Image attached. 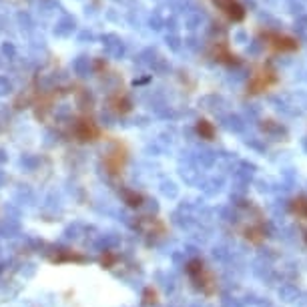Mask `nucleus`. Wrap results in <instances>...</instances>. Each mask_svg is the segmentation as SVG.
<instances>
[{
	"instance_id": "obj_2",
	"label": "nucleus",
	"mask_w": 307,
	"mask_h": 307,
	"mask_svg": "<svg viewBox=\"0 0 307 307\" xmlns=\"http://www.w3.org/2000/svg\"><path fill=\"white\" fill-rule=\"evenodd\" d=\"M275 83H277L275 72L271 71V69H261V71L255 74L253 83H251V89H253V93H263V91H269Z\"/></svg>"
},
{
	"instance_id": "obj_1",
	"label": "nucleus",
	"mask_w": 307,
	"mask_h": 307,
	"mask_svg": "<svg viewBox=\"0 0 307 307\" xmlns=\"http://www.w3.org/2000/svg\"><path fill=\"white\" fill-rule=\"evenodd\" d=\"M265 43L275 52H295L299 48L297 38H293L289 34H279V32H267L265 34Z\"/></svg>"
},
{
	"instance_id": "obj_3",
	"label": "nucleus",
	"mask_w": 307,
	"mask_h": 307,
	"mask_svg": "<svg viewBox=\"0 0 307 307\" xmlns=\"http://www.w3.org/2000/svg\"><path fill=\"white\" fill-rule=\"evenodd\" d=\"M215 4L231 18V21H241L245 16V10L243 6L237 2V0H215Z\"/></svg>"
},
{
	"instance_id": "obj_4",
	"label": "nucleus",
	"mask_w": 307,
	"mask_h": 307,
	"mask_svg": "<svg viewBox=\"0 0 307 307\" xmlns=\"http://www.w3.org/2000/svg\"><path fill=\"white\" fill-rule=\"evenodd\" d=\"M291 213L307 223V197H297L291 201Z\"/></svg>"
},
{
	"instance_id": "obj_5",
	"label": "nucleus",
	"mask_w": 307,
	"mask_h": 307,
	"mask_svg": "<svg viewBox=\"0 0 307 307\" xmlns=\"http://www.w3.org/2000/svg\"><path fill=\"white\" fill-rule=\"evenodd\" d=\"M199 133H201V135H205L207 139H211V137H213V127L209 125V122H207V120H201V122H199Z\"/></svg>"
}]
</instances>
